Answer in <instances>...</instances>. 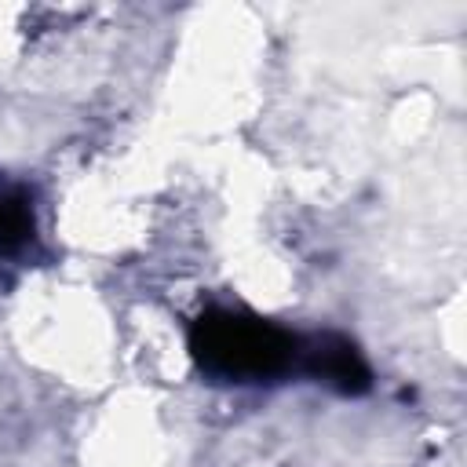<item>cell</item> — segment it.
Masks as SVG:
<instances>
[{
	"mask_svg": "<svg viewBox=\"0 0 467 467\" xmlns=\"http://www.w3.org/2000/svg\"><path fill=\"white\" fill-rule=\"evenodd\" d=\"M190 354L201 372L215 379H270L296 368L299 339L274 321L237 314V310H208L190 328Z\"/></svg>",
	"mask_w": 467,
	"mask_h": 467,
	"instance_id": "obj_1",
	"label": "cell"
},
{
	"mask_svg": "<svg viewBox=\"0 0 467 467\" xmlns=\"http://www.w3.org/2000/svg\"><path fill=\"white\" fill-rule=\"evenodd\" d=\"M296 365L306 376H314L317 383H325V387H332L339 394H365L368 383H372V372H368L361 350L339 332H321V336H314L306 343L299 339Z\"/></svg>",
	"mask_w": 467,
	"mask_h": 467,
	"instance_id": "obj_2",
	"label": "cell"
},
{
	"mask_svg": "<svg viewBox=\"0 0 467 467\" xmlns=\"http://www.w3.org/2000/svg\"><path fill=\"white\" fill-rule=\"evenodd\" d=\"M33 234V212L22 193H0V248H18Z\"/></svg>",
	"mask_w": 467,
	"mask_h": 467,
	"instance_id": "obj_3",
	"label": "cell"
}]
</instances>
